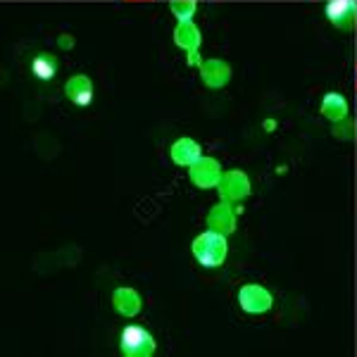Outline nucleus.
Returning a JSON list of instances; mask_svg holds the SVG:
<instances>
[{"label": "nucleus", "instance_id": "f03ea898", "mask_svg": "<svg viewBox=\"0 0 357 357\" xmlns=\"http://www.w3.org/2000/svg\"><path fill=\"white\" fill-rule=\"evenodd\" d=\"M119 348H122L124 357H151L155 355V343L153 333L138 324H129L122 329V336H119Z\"/></svg>", "mask_w": 357, "mask_h": 357}, {"label": "nucleus", "instance_id": "9b49d317", "mask_svg": "<svg viewBox=\"0 0 357 357\" xmlns=\"http://www.w3.org/2000/svg\"><path fill=\"white\" fill-rule=\"evenodd\" d=\"M229 77H231V69H229L227 62L222 60H207L203 62V82L207 86H212V89H220L229 82Z\"/></svg>", "mask_w": 357, "mask_h": 357}, {"label": "nucleus", "instance_id": "4468645a", "mask_svg": "<svg viewBox=\"0 0 357 357\" xmlns=\"http://www.w3.org/2000/svg\"><path fill=\"white\" fill-rule=\"evenodd\" d=\"M321 112L336 122V119L345 117V112H348V102H345V98L341 93H326L324 100H321Z\"/></svg>", "mask_w": 357, "mask_h": 357}, {"label": "nucleus", "instance_id": "6e6552de", "mask_svg": "<svg viewBox=\"0 0 357 357\" xmlns=\"http://www.w3.org/2000/svg\"><path fill=\"white\" fill-rule=\"evenodd\" d=\"M207 227L220 234H231L236 227V210L231 207V203L222 200V203L212 207L210 215H207Z\"/></svg>", "mask_w": 357, "mask_h": 357}, {"label": "nucleus", "instance_id": "9d476101", "mask_svg": "<svg viewBox=\"0 0 357 357\" xmlns=\"http://www.w3.org/2000/svg\"><path fill=\"white\" fill-rule=\"evenodd\" d=\"M355 0H329L326 3V17H329L333 26H350L355 20Z\"/></svg>", "mask_w": 357, "mask_h": 357}, {"label": "nucleus", "instance_id": "39448f33", "mask_svg": "<svg viewBox=\"0 0 357 357\" xmlns=\"http://www.w3.org/2000/svg\"><path fill=\"white\" fill-rule=\"evenodd\" d=\"M250 193V181L241 169H231V172H224L222 181H220V195L222 200L227 203H238L243 200L245 195Z\"/></svg>", "mask_w": 357, "mask_h": 357}, {"label": "nucleus", "instance_id": "f257e3e1", "mask_svg": "<svg viewBox=\"0 0 357 357\" xmlns=\"http://www.w3.org/2000/svg\"><path fill=\"white\" fill-rule=\"evenodd\" d=\"M191 250H193V257L198 260L200 267H207V269L220 267L229 255L227 234H220V231H215V229H207V231L195 236Z\"/></svg>", "mask_w": 357, "mask_h": 357}, {"label": "nucleus", "instance_id": "dca6fc26", "mask_svg": "<svg viewBox=\"0 0 357 357\" xmlns=\"http://www.w3.org/2000/svg\"><path fill=\"white\" fill-rule=\"evenodd\" d=\"M60 45H62V48H72V45H74V38H72V36H67V33H65V36H60Z\"/></svg>", "mask_w": 357, "mask_h": 357}, {"label": "nucleus", "instance_id": "423d86ee", "mask_svg": "<svg viewBox=\"0 0 357 357\" xmlns=\"http://www.w3.org/2000/svg\"><path fill=\"white\" fill-rule=\"evenodd\" d=\"M65 96L79 107L91 105L93 102V82L86 74H74L65 82Z\"/></svg>", "mask_w": 357, "mask_h": 357}, {"label": "nucleus", "instance_id": "f8f14e48", "mask_svg": "<svg viewBox=\"0 0 357 357\" xmlns=\"http://www.w3.org/2000/svg\"><path fill=\"white\" fill-rule=\"evenodd\" d=\"M174 43L178 48H183L186 53H191L200 45V29L191 22H178L174 29Z\"/></svg>", "mask_w": 357, "mask_h": 357}, {"label": "nucleus", "instance_id": "f3484780", "mask_svg": "<svg viewBox=\"0 0 357 357\" xmlns=\"http://www.w3.org/2000/svg\"><path fill=\"white\" fill-rule=\"evenodd\" d=\"M355 86H357V67H355Z\"/></svg>", "mask_w": 357, "mask_h": 357}, {"label": "nucleus", "instance_id": "2eb2a0df", "mask_svg": "<svg viewBox=\"0 0 357 357\" xmlns=\"http://www.w3.org/2000/svg\"><path fill=\"white\" fill-rule=\"evenodd\" d=\"M172 15L176 17L178 22H191L195 10H198V3L195 0H172Z\"/></svg>", "mask_w": 357, "mask_h": 357}, {"label": "nucleus", "instance_id": "ddd939ff", "mask_svg": "<svg viewBox=\"0 0 357 357\" xmlns=\"http://www.w3.org/2000/svg\"><path fill=\"white\" fill-rule=\"evenodd\" d=\"M31 72L36 74L41 82H48V79H53L57 74V57L50 55V53H41L33 57L31 62Z\"/></svg>", "mask_w": 357, "mask_h": 357}, {"label": "nucleus", "instance_id": "20e7f679", "mask_svg": "<svg viewBox=\"0 0 357 357\" xmlns=\"http://www.w3.org/2000/svg\"><path fill=\"white\" fill-rule=\"evenodd\" d=\"M188 176H191V181L198 188H215V186H220L224 172H222V167L217 160L200 158L198 162L188 167Z\"/></svg>", "mask_w": 357, "mask_h": 357}, {"label": "nucleus", "instance_id": "1a4fd4ad", "mask_svg": "<svg viewBox=\"0 0 357 357\" xmlns=\"http://www.w3.org/2000/svg\"><path fill=\"white\" fill-rule=\"evenodd\" d=\"M172 160L178 165V167H191L203 158V148L198 146V141L193 138H178L172 146Z\"/></svg>", "mask_w": 357, "mask_h": 357}, {"label": "nucleus", "instance_id": "7ed1b4c3", "mask_svg": "<svg viewBox=\"0 0 357 357\" xmlns=\"http://www.w3.org/2000/svg\"><path fill=\"white\" fill-rule=\"evenodd\" d=\"M238 305L248 314H262L272 310L274 298H272V293L260 284H245L243 289L238 291Z\"/></svg>", "mask_w": 357, "mask_h": 357}, {"label": "nucleus", "instance_id": "0eeeda50", "mask_svg": "<svg viewBox=\"0 0 357 357\" xmlns=\"http://www.w3.org/2000/svg\"><path fill=\"white\" fill-rule=\"evenodd\" d=\"M112 305L122 317H136L141 312L143 301H141V293L136 289H131V286H119V289H114L112 293Z\"/></svg>", "mask_w": 357, "mask_h": 357}]
</instances>
